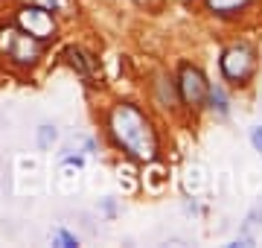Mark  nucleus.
<instances>
[{
  "label": "nucleus",
  "instance_id": "obj_1",
  "mask_svg": "<svg viewBox=\"0 0 262 248\" xmlns=\"http://www.w3.org/2000/svg\"><path fill=\"white\" fill-rule=\"evenodd\" d=\"M111 134L125 152L140 161H151L158 155L155 129L134 105H117L111 111Z\"/></svg>",
  "mask_w": 262,
  "mask_h": 248
},
{
  "label": "nucleus",
  "instance_id": "obj_2",
  "mask_svg": "<svg viewBox=\"0 0 262 248\" xmlns=\"http://www.w3.org/2000/svg\"><path fill=\"white\" fill-rule=\"evenodd\" d=\"M0 47L9 53V58H15L18 65H32L41 56V41L32 38L24 29H3L0 32Z\"/></svg>",
  "mask_w": 262,
  "mask_h": 248
},
{
  "label": "nucleus",
  "instance_id": "obj_3",
  "mask_svg": "<svg viewBox=\"0 0 262 248\" xmlns=\"http://www.w3.org/2000/svg\"><path fill=\"white\" fill-rule=\"evenodd\" d=\"M18 27L38 41L56 35V20H53L50 9H44V6H24L18 12Z\"/></svg>",
  "mask_w": 262,
  "mask_h": 248
},
{
  "label": "nucleus",
  "instance_id": "obj_4",
  "mask_svg": "<svg viewBox=\"0 0 262 248\" xmlns=\"http://www.w3.org/2000/svg\"><path fill=\"white\" fill-rule=\"evenodd\" d=\"M222 73L230 82H245L253 73V50L245 47V44L225 50V56H222Z\"/></svg>",
  "mask_w": 262,
  "mask_h": 248
},
{
  "label": "nucleus",
  "instance_id": "obj_5",
  "mask_svg": "<svg viewBox=\"0 0 262 248\" xmlns=\"http://www.w3.org/2000/svg\"><path fill=\"white\" fill-rule=\"evenodd\" d=\"M178 88H181V99H184L187 105H192V108L204 105V99H207V82H204V76H201V70H198V67H192V65L181 67Z\"/></svg>",
  "mask_w": 262,
  "mask_h": 248
},
{
  "label": "nucleus",
  "instance_id": "obj_6",
  "mask_svg": "<svg viewBox=\"0 0 262 248\" xmlns=\"http://www.w3.org/2000/svg\"><path fill=\"white\" fill-rule=\"evenodd\" d=\"M248 0H207V6L215 12V15H230V12L242 9Z\"/></svg>",
  "mask_w": 262,
  "mask_h": 248
},
{
  "label": "nucleus",
  "instance_id": "obj_7",
  "mask_svg": "<svg viewBox=\"0 0 262 248\" xmlns=\"http://www.w3.org/2000/svg\"><path fill=\"white\" fill-rule=\"evenodd\" d=\"M67 58H70V65H73V67H79L82 73H91V70H94V67H91V61H88V56H84L82 50L70 47V50H67Z\"/></svg>",
  "mask_w": 262,
  "mask_h": 248
},
{
  "label": "nucleus",
  "instance_id": "obj_8",
  "mask_svg": "<svg viewBox=\"0 0 262 248\" xmlns=\"http://www.w3.org/2000/svg\"><path fill=\"white\" fill-rule=\"evenodd\" d=\"M207 96H210V102H213L215 111H219V114H225V111H227L225 91H222V88H207Z\"/></svg>",
  "mask_w": 262,
  "mask_h": 248
},
{
  "label": "nucleus",
  "instance_id": "obj_9",
  "mask_svg": "<svg viewBox=\"0 0 262 248\" xmlns=\"http://www.w3.org/2000/svg\"><path fill=\"white\" fill-rule=\"evenodd\" d=\"M53 140H56V129L53 126H41L38 129V146L47 149V146H53Z\"/></svg>",
  "mask_w": 262,
  "mask_h": 248
},
{
  "label": "nucleus",
  "instance_id": "obj_10",
  "mask_svg": "<svg viewBox=\"0 0 262 248\" xmlns=\"http://www.w3.org/2000/svg\"><path fill=\"white\" fill-rule=\"evenodd\" d=\"M38 6H44L50 12H64L70 9V0H38Z\"/></svg>",
  "mask_w": 262,
  "mask_h": 248
},
{
  "label": "nucleus",
  "instance_id": "obj_11",
  "mask_svg": "<svg viewBox=\"0 0 262 248\" xmlns=\"http://www.w3.org/2000/svg\"><path fill=\"white\" fill-rule=\"evenodd\" d=\"M58 242H61V245H64V248H76V245H79V239H76L73 237V234H67V231H58Z\"/></svg>",
  "mask_w": 262,
  "mask_h": 248
},
{
  "label": "nucleus",
  "instance_id": "obj_12",
  "mask_svg": "<svg viewBox=\"0 0 262 248\" xmlns=\"http://www.w3.org/2000/svg\"><path fill=\"white\" fill-rule=\"evenodd\" d=\"M251 143H253L256 152H262V126H256V129L251 132Z\"/></svg>",
  "mask_w": 262,
  "mask_h": 248
}]
</instances>
